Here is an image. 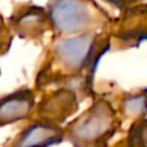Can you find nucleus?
<instances>
[{
	"label": "nucleus",
	"instance_id": "nucleus-7",
	"mask_svg": "<svg viewBox=\"0 0 147 147\" xmlns=\"http://www.w3.org/2000/svg\"><path fill=\"white\" fill-rule=\"evenodd\" d=\"M36 107L35 90L21 87L0 96V128L31 120Z\"/></svg>",
	"mask_w": 147,
	"mask_h": 147
},
{
	"label": "nucleus",
	"instance_id": "nucleus-11",
	"mask_svg": "<svg viewBox=\"0 0 147 147\" xmlns=\"http://www.w3.org/2000/svg\"><path fill=\"white\" fill-rule=\"evenodd\" d=\"M12 39H13V34L9 26H7V24L4 22V18L0 13V55H4L9 50Z\"/></svg>",
	"mask_w": 147,
	"mask_h": 147
},
{
	"label": "nucleus",
	"instance_id": "nucleus-3",
	"mask_svg": "<svg viewBox=\"0 0 147 147\" xmlns=\"http://www.w3.org/2000/svg\"><path fill=\"white\" fill-rule=\"evenodd\" d=\"M53 39L91 31H109V20L89 0H50L46 8Z\"/></svg>",
	"mask_w": 147,
	"mask_h": 147
},
{
	"label": "nucleus",
	"instance_id": "nucleus-2",
	"mask_svg": "<svg viewBox=\"0 0 147 147\" xmlns=\"http://www.w3.org/2000/svg\"><path fill=\"white\" fill-rule=\"evenodd\" d=\"M121 126L115 106L104 96H94L81 115L64 126V141L73 147H108Z\"/></svg>",
	"mask_w": 147,
	"mask_h": 147
},
{
	"label": "nucleus",
	"instance_id": "nucleus-5",
	"mask_svg": "<svg viewBox=\"0 0 147 147\" xmlns=\"http://www.w3.org/2000/svg\"><path fill=\"white\" fill-rule=\"evenodd\" d=\"M64 142V126L42 119H33L5 147H52Z\"/></svg>",
	"mask_w": 147,
	"mask_h": 147
},
{
	"label": "nucleus",
	"instance_id": "nucleus-12",
	"mask_svg": "<svg viewBox=\"0 0 147 147\" xmlns=\"http://www.w3.org/2000/svg\"><path fill=\"white\" fill-rule=\"evenodd\" d=\"M117 147H121V146H120V144H117Z\"/></svg>",
	"mask_w": 147,
	"mask_h": 147
},
{
	"label": "nucleus",
	"instance_id": "nucleus-4",
	"mask_svg": "<svg viewBox=\"0 0 147 147\" xmlns=\"http://www.w3.org/2000/svg\"><path fill=\"white\" fill-rule=\"evenodd\" d=\"M80 102V96L73 90L65 87L56 89L45 94L40 102L36 103L34 119H42L63 126L77 113Z\"/></svg>",
	"mask_w": 147,
	"mask_h": 147
},
{
	"label": "nucleus",
	"instance_id": "nucleus-9",
	"mask_svg": "<svg viewBox=\"0 0 147 147\" xmlns=\"http://www.w3.org/2000/svg\"><path fill=\"white\" fill-rule=\"evenodd\" d=\"M117 112L120 117L130 121L146 119L147 115V87L136 92H126L119 100Z\"/></svg>",
	"mask_w": 147,
	"mask_h": 147
},
{
	"label": "nucleus",
	"instance_id": "nucleus-10",
	"mask_svg": "<svg viewBox=\"0 0 147 147\" xmlns=\"http://www.w3.org/2000/svg\"><path fill=\"white\" fill-rule=\"evenodd\" d=\"M122 147H147V119L133 121L129 126Z\"/></svg>",
	"mask_w": 147,
	"mask_h": 147
},
{
	"label": "nucleus",
	"instance_id": "nucleus-1",
	"mask_svg": "<svg viewBox=\"0 0 147 147\" xmlns=\"http://www.w3.org/2000/svg\"><path fill=\"white\" fill-rule=\"evenodd\" d=\"M109 31H91L53 39L35 80V91L47 87L70 89L85 99L95 96V70L111 48Z\"/></svg>",
	"mask_w": 147,
	"mask_h": 147
},
{
	"label": "nucleus",
	"instance_id": "nucleus-8",
	"mask_svg": "<svg viewBox=\"0 0 147 147\" xmlns=\"http://www.w3.org/2000/svg\"><path fill=\"white\" fill-rule=\"evenodd\" d=\"M9 29L12 34L25 40H38L51 31L46 9L35 5L24 7L14 12L9 18Z\"/></svg>",
	"mask_w": 147,
	"mask_h": 147
},
{
	"label": "nucleus",
	"instance_id": "nucleus-6",
	"mask_svg": "<svg viewBox=\"0 0 147 147\" xmlns=\"http://www.w3.org/2000/svg\"><path fill=\"white\" fill-rule=\"evenodd\" d=\"M109 35L124 47H136L147 40V5L125 9V14L109 26Z\"/></svg>",
	"mask_w": 147,
	"mask_h": 147
}]
</instances>
